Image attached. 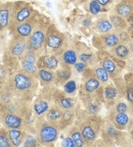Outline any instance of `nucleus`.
Returning <instances> with one entry per match:
<instances>
[{"mask_svg":"<svg viewBox=\"0 0 133 147\" xmlns=\"http://www.w3.org/2000/svg\"><path fill=\"white\" fill-rule=\"evenodd\" d=\"M12 94L18 98H28L34 94L37 89V78L26 74L25 71H18L10 76L4 85Z\"/></svg>","mask_w":133,"mask_h":147,"instance_id":"nucleus-1","label":"nucleus"},{"mask_svg":"<svg viewBox=\"0 0 133 147\" xmlns=\"http://www.w3.org/2000/svg\"><path fill=\"white\" fill-rule=\"evenodd\" d=\"M48 27L43 24L37 23L36 27L34 28L33 32L27 39L28 42V49L36 52L37 54H43L45 50V41H46V34H47Z\"/></svg>","mask_w":133,"mask_h":147,"instance_id":"nucleus-2","label":"nucleus"},{"mask_svg":"<svg viewBox=\"0 0 133 147\" xmlns=\"http://www.w3.org/2000/svg\"><path fill=\"white\" fill-rule=\"evenodd\" d=\"M37 139L38 142L42 145H51L58 140L60 135V127L55 123L45 122L41 123L37 127Z\"/></svg>","mask_w":133,"mask_h":147,"instance_id":"nucleus-3","label":"nucleus"},{"mask_svg":"<svg viewBox=\"0 0 133 147\" xmlns=\"http://www.w3.org/2000/svg\"><path fill=\"white\" fill-rule=\"evenodd\" d=\"M64 36L62 33L53 26H50L47 29V34H46V41H45V50L47 53H54L58 52L64 45Z\"/></svg>","mask_w":133,"mask_h":147,"instance_id":"nucleus-4","label":"nucleus"},{"mask_svg":"<svg viewBox=\"0 0 133 147\" xmlns=\"http://www.w3.org/2000/svg\"><path fill=\"white\" fill-rule=\"evenodd\" d=\"M34 14V9L28 3H14V12H12V21H10V26L9 28L12 29L18 24L23 23V22L27 21L30 18H32Z\"/></svg>","mask_w":133,"mask_h":147,"instance_id":"nucleus-5","label":"nucleus"},{"mask_svg":"<svg viewBox=\"0 0 133 147\" xmlns=\"http://www.w3.org/2000/svg\"><path fill=\"white\" fill-rule=\"evenodd\" d=\"M40 55L32 50H29L25 53L21 58V69L26 74L38 79V65L37 61Z\"/></svg>","mask_w":133,"mask_h":147,"instance_id":"nucleus-6","label":"nucleus"},{"mask_svg":"<svg viewBox=\"0 0 133 147\" xmlns=\"http://www.w3.org/2000/svg\"><path fill=\"white\" fill-rule=\"evenodd\" d=\"M94 46L100 49H111L121 43L118 32L115 30L111 31L107 34L96 35L94 37Z\"/></svg>","mask_w":133,"mask_h":147,"instance_id":"nucleus-7","label":"nucleus"},{"mask_svg":"<svg viewBox=\"0 0 133 147\" xmlns=\"http://www.w3.org/2000/svg\"><path fill=\"white\" fill-rule=\"evenodd\" d=\"M37 22L34 18V16L30 18L27 21L23 22V23L18 24L12 28V32H14V37H18V38H24V39H28L31 33L33 32L34 28L36 27Z\"/></svg>","mask_w":133,"mask_h":147,"instance_id":"nucleus-8","label":"nucleus"},{"mask_svg":"<svg viewBox=\"0 0 133 147\" xmlns=\"http://www.w3.org/2000/svg\"><path fill=\"white\" fill-rule=\"evenodd\" d=\"M27 51H28L27 39L14 37L12 40L10 41V44H9V48H8L9 54L12 55V56H14V57L21 59Z\"/></svg>","mask_w":133,"mask_h":147,"instance_id":"nucleus-9","label":"nucleus"},{"mask_svg":"<svg viewBox=\"0 0 133 147\" xmlns=\"http://www.w3.org/2000/svg\"><path fill=\"white\" fill-rule=\"evenodd\" d=\"M14 2H5L0 4V32L8 29L10 26Z\"/></svg>","mask_w":133,"mask_h":147,"instance_id":"nucleus-10","label":"nucleus"},{"mask_svg":"<svg viewBox=\"0 0 133 147\" xmlns=\"http://www.w3.org/2000/svg\"><path fill=\"white\" fill-rule=\"evenodd\" d=\"M2 124L6 129H23L25 122L23 117L18 113L5 111L2 115Z\"/></svg>","mask_w":133,"mask_h":147,"instance_id":"nucleus-11","label":"nucleus"},{"mask_svg":"<svg viewBox=\"0 0 133 147\" xmlns=\"http://www.w3.org/2000/svg\"><path fill=\"white\" fill-rule=\"evenodd\" d=\"M58 64H60V59L54 54H51V53L41 54L38 58V61H37L38 69L44 67V69H48L51 71L58 69Z\"/></svg>","mask_w":133,"mask_h":147,"instance_id":"nucleus-12","label":"nucleus"},{"mask_svg":"<svg viewBox=\"0 0 133 147\" xmlns=\"http://www.w3.org/2000/svg\"><path fill=\"white\" fill-rule=\"evenodd\" d=\"M58 52L60 53V59L64 65H74L78 61V51L72 46H68L66 48L62 47Z\"/></svg>","mask_w":133,"mask_h":147,"instance_id":"nucleus-13","label":"nucleus"},{"mask_svg":"<svg viewBox=\"0 0 133 147\" xmlns=\"http://www.w3.org/2000/svg\"><path fill=\"white\" fill-rule=\"evenodd\" d=\"M114 12L124 18L133 16V0H121L114 8Z\"/></svg>","mask_w":133,"mask_h":147,"instance_id":"nucleus-14","label":"nucleus"},{"mask_svg":"<svg viewBox=\"0 0 133 147\" xmlns=\"http://www.w3.org/2000/svg\"><path fill=\"white\" fill-rule=\"evenodd\" d=\"M92 29H93L94 32L96 33V35L107 34V33L114 30L112 23H111L110 18L108 16H99L95 21V23L93 24Z\"/></svg>","mask_w":133,"mask_h":147,"instance_id":"nucleus-15","label":"nucleus"},{"mask_svg":"<svg viewBox=\"0 0 133 147\" xmlns=\"http://www.w3.org/2000/svg\"><path fill=\"white\" fill-rule=\"evenodd\" d=\"M80 131L82 133V136L84 138L85 142H86V145L92 144L94 141L96 140L97 138V131L95 130L94 126L90 123L86 122L83 123L80 127Z\"/></svg>","mask_w":133,"mask_h":147,"instance_id":"nucleus-16","label":"nucleus"},{"mask_svg":"<svg viewBox=\"0 0 133 147\" xmlns=\"http://www.w3.org/2000/svg\"><path fill=\"white\" fill-rule=\"evenodd\" d=\"M7 134H8V138L10 143H12V146L18 147L23 145L26 137V134L23 131V129H7Z\"/></svg>","mask_w":133,"mask_h":147,"instance_id":"nucleus-17","label":"nucleus"},{"mask_svg":"<svg viewBox=\"0 0 133 147\" xmlns=\"http://www.w3.org/2000/svg\"><path fill=\"white\" fill-rule=\"evenodd\" d=\"M110 52L112 53L115 57H117L118 59L121 60H126L130 56V49L126 45V43H119L118 45H116L115 47L110 49Z\"/></svg>","mask_w":133,"mask_h":147,"instance_id":"nucleus-18","label":"nucleus"},{"mask_svg":"<svg viewBox=\"0 0 133 147\" xmlns=\"http://www.w3.org/2000/svg\"><path fill=\"white\" fill-rule=\"evenodd\" d=\"M38 79L44 86L51 85L55 81V73L48 69H38Z\"/></svg>","mask_w":133,"mask_h":147,"instance_id":"nucleus-19","label":"nucleus"},{"mask_svg":"<svg viewBox=\"0 0 133 147\" xmlns=\"http://www.w3.org/2000/svg\"><path fill=\"white\" fill-rule=\"evenodd\" d=\"M78 59L87 65H93L95 56L89 48H87L86 46H82V48L78 50Z\"/></svg>","mask_w":133,"mask_h":147,"instance_id":"nucleus-20","label":"nucleus"},{"mask_svg":"<svg viewBox=\"0 0 133 147\" xmlns=\"http://www.w3.org/2000/svg\"><path fill=\"white\" fill-rule=\"evenodd\" d=\"M109 18H110L111 23H112L114 30L117 31V32L126 30L127 28H128V23H127L126 18H122V16H120L119 14L115 13V12H113V13L109 16Z\"/></svg>","mask_w":133,"mask_h":147,"instance_id":"nucleus-21","label":"nucleus"},{"mask_svg":"<svg viewBox=\"0 0 133 147\" xmlns=\"http://www.w3.org/2000/svg\"><path fill=\"white\" fill-rule=\"evenodd\" d=\"M50 102L47 99L38 98L33 105V110H34L35 115H38V117H41V115H45L47 113V110L50 108Z\"/></svg>","mask_w":133,"mask_h":147,"instance_id":"nucleus-22","label":"nucleus"},{"mask_svg":"<svg viewBox=\"0 0 133 147\" xmlns=\"http://www.w3.org/2000/svg\"><path fill=\"white\" fill-rule=\"evenodd\" d=\"M62 113H64V110L58 105H51L50 108L47 110V113H45L46 119H47L48 122L58 124V122H60L62 117Z\"/></svg>","mask_w":133,"mask_h":147,"instance_id":"nucleus-23","label":"nucleus"},{"mask_svg":"<svg viewBox=\"0 0 133 147\" xmlns=\"http://www.w3.org/2000/svg\"><path fill=\"white\" fill-rule=\"evenodd\" d=\"M69 135L73 139L76 147H82L86 145V142H85L82 133L80 131V128L78 126H72L69 130Z\"/></svg>","mask_w":133,"mask_h":147,"instance_id":"nucleus-24","label":"nucleus"},{"mask_svg":"<svg viewBox=\"0 0 133 147\" xmlns=\"http://www.w3.org/2000/svg\"><path fill=\"white\" fill-rule=\"evenodd\" d=\"M101 67L108 71L110 78H114L119 75V69H118L117 64L115 63V61H113L111 58H103L101 60Z\"/></svg>","mask_w":133,"mask_h":147,"instance_id":"nucleus-25","label":"nucleus"},{"mask_svg":"<svg viewBox=\"0 0 133 147\" xmlns=\"http://www.w3.org/2000/svg\"><path fill=\"white\" fill-rule=\"evenodd\" d=\"M99 87H100V82L97 80V78L94 75L87 78L84 82V91L87 94H93L94 92L98 90Z\"/></svg>","mask_w":133,"mask_h":147,"instance_id":"nucleus-26","label":"nucleus"},{"mask_svg":"<svg viewBox=\"0 0 133 147\" xmlns=\"http://www.w3.org/2000/svg\"><path fill=\"white\" fill-rule=\"evenodd\" d=\"M93 75L97 78V80L100 82V84H103V85H107L110 82V76H109L108 71L103 69L100 65H94L93 67Z\"/></svg>","mask_w":133,"mask_h":147,"instance_id":"nucleus-27","label":"nucleus"},{"mask_svg":"<svg viewBox=\"0 0 133 147\" xmlns=\"http://www.w3.org/2000/svg\"><path fill=\"white\" fill-rule=\"evenodd\" d=\"M129 123V115L127 113H116L114 115V126L117 129H124Z\"/></svg>","mask_w":133,"mask_h":147,"instance_id":"nucleus-28","label":"nucleus"},{"mask_svg":"<svg viewBox=\"0 0 133 147\" xmlns=\"http://www.w3.org/2000/svg\"><path fill=\"white\" fill-rule=\"evenodd\" d=\"M118 89L113 85H109L107 84V86L105 87V91H103V95H105V99L107 101H113L115 100L118 97Z\"/></svg>","mask_w":133,"mask_h":147,"instance_id":"nucleus-29","label":"nucleus"},{"mask_svg":"<svg viewBox=\"0 0 133 147\" xmlns=\"http://www.w3.org/2000/svg\"><path fill=\"white\" fill-rule=\"evenodd\" d=\"M58 105L62 108V110H72L75 106V100L71 97H62L58 99Z\"/></svg>","mask_w":133,"mask_h":147,"instance_id":"nucleus-30","label":"nucleus"},{"mask_svg":"<svg viewBox=\"0 0 133 147\" xmlns=\"http://www.w3.org/2000/svg\"><path fill=\"white\" fill-rule=\"evenodd\" d=\"M87 10L92 16H97L100 12H102L105 9H103L102 5L99 4L97 1H95V0H89L87 3Z\"/></svg>","mask_w":133,"mask_h":147,"instance_id":"nucleus-31","label":"nucleus"},{"mask_svg":"<svg viewBox=\"0 0 133 147\" xmlns=\"http://www.w3.org/2000/svg\"><path fill=\"white\" fill-rule=\"evenodd\" d=\"M70 78H71V71L68 67H62L55 71V80H58V82L66 83L68 80H70Z\"/></svg>","mask_w":133,"mask_h":147,"instance_id":"nucleus-32","label":"nucleus"},{"mask_svg":"<svg viewBox=\"0 0 133 147\" xmlns=\"http://www.w3.org/2000/svg\"><path fill=\"white\" fill-rule=\"evenodd\" d=\"M77 91V83L74 80H68L64 84V92L66 95H74Z\"/></svg>","mask_w":133,"mask_h":147,"instance_id":"nucleus-33","label":"nucleus"},{"mask_svg":"<svg viewBox=\"0 0 133 147\" xmlns=\"http://www.w3.org/2000/svg\"><path fill=\"white\" fill-rule=\"evenodd\" d=\"M0 147H12V143L9 141L8 134L6 128L0 129Z\"/></svg>","mask_w":133,"mask_h":147,"instance_id":"nucleus-34","label":"nucleus"},{"mask_svg":"<svg viewBox=\"0 0 133 147\" xmlns=\"http://www.w3.org/2000/svg\"><path fill=\"white\" fill-rule=\"evenodd\" d=\"M9 76H8V71H7V67H5L4 64L0 63V84L4 85L5 83L7 82Z\"/></svg>","mask_w":133,"mask_h":147,"instance_id":"nucleus-35","label":"nucleus"},{"mask_svg":"<svg viewBox=\"0 0 133 147\" xmlns=\"http://www.w3.org/2000/svg\"><path fill=\"white\" fill-rule=\"evenodd\" d=\"M38 142V139H37L36 137H34L33 135H30V134H28V135H26L25 137V140H24L23 142V145L24 146H35V145L37 144Z\"/></svg>","mask_w":133,"mask_h":147,"instance_id":"nucleus-36","label":"nucleus"},{"mask_svg":"<svg viewBox=\"0 0 133 147\" xmlns=\"http://www.w3.org/2000/svg\"><path fill=\"white\" fill-rule=\"evenodd\" d=\"M128 109H129L128 105L125 102H118L116 104V107H115L116 113H127Z\"/></svg>","mask_w":133,"mask_h":147,"instance_id":"nucleus-37","label":"nucleus"},{"mask_svg":"<svg viewBox=\"0 0 133 147\" xmlns=\"http://www.w3.org/2000/svg\"><path fill=\"white\" fill-rule=\"evenodd\" d=\"M118 35H119L121 43H127V42H129V33H127L126 30L118 32Z\"/></svg>","mask_w":133,"mask_h":147,"instance_id":"nucleus-38","label":"nucleus"},{"mask_svg":"<svg viewBox=\"0 0 133 147\" xmlns=\"http://www.w3.org/2000/svg\"><path fill=\"white\" fill-rule=\"evenodd\" d=\"M74 67H75L76 71H78V73H83L84 71V69L87 67V64L84 63V62L82 61H77L75 64H74Z\"/></svg>","mask_w":133,"mask_h":147,"instance_id":"nucleus-39","label":"nucleus"},{"mask_svg":"<svg viewBox=\"0 0 133 147\" xmlns=\"http://www.w3.org/2000/svg\"><path fill=\"white\" fill-rule=\"evenodd\" d=\"M62 146L64 147H76L75 143H74L73 139H72L70 135L66 136V137L64 139V141H62Z\"/></svg>","mask_w":133,"mask_h":147,"instance_id":"nucleus-40","label":"nucleus"},{"mask_svg":"<svg viewBox=\"0 0 133 147\" xmlns=\"http://www.w3.org/2000/svg\"><path fill=\"white\" fill-rule=\"evenodd\" d=\"M4 53H5V43H4V40H3L2 36H0V63L2 62Z\"/></svg>","mask_w":133,"mask_h":147,"instance_id":"nucleus-41","label":"nucleus"},{"mask_svg":"<svg viewBox=\"0 0 133 147\" xmlns=\"http://www.w3.org/2000/svg\"><path fill=\"white\" fill-rule=\"evenodd\" d=\"M126 97H127V100H128L130 103L133 104V88H131V87L127 88V90H126Z\"/></svg>","mask_w":133,"mask_h":147,"instance_id":"nucleus-42","label":"nucleus"},{"mask_svg":"<svg viewBox=\"0 0 133 147\" xmlns=\"http://www.w3.org/2000/svg\"><path fill=\"white\" fill-rule=\"evenodd\" d=\"M97 109H98V107H97L96 104H90V105L88 106V110H89V113H91V115L96 113H97Z\"/></svg>","mask_w":133,"mask_h":147,"instance_id":"nucleus-43","label":"nucleus"},{"mask_svg":"<svg viewBox=\"0 0 133 147\" xmlns=\"http://www.w3.org/2000/svg\"><path fill=\"white\" fill-rule=\"evenodd\" d=\"M95 1H97V2L100 5H102L103 7L108 6V5H110L111 3L113 2V0H95Z\"/></svg>","mask_w":133,"mask_h":147,"instance_id":"nucleus-44","label":"nucleus"},{"mask_svg":"<svg viewBox=\"0 0 133 147\" xmlns=\"http://www.w3.org/2000/svg\"><path fill=\"white\" fill-rule=\"evenodd\" d=\"M129 49H130V52H133V43H130L129 44Z\"/></svg>","mask_w":133,"mask_h":147,"instance_id":"nucleus-45","label":"nucleus"},{"mask_svg":"<svg viewBox=\"0 0 133 147\" xmlns=\"http://www.w3.org/2000/svg\"><path fill=\"white\" fill-rule=\"evenodd\" d=\"M2 86H3L2 84H0V90H1V88H2Z\"/></svg>","mask_w":133,"mask_h":147,"instance_id":"nucleus-46","label":"nucleus"}]
</instances>
